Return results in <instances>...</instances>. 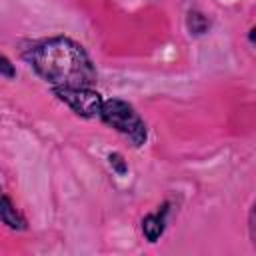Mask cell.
Instances as JSON below:
<instances>
[{
    "instance_id": "obj_1",
    "label": "cell",
    "mask_w": 256,
    "mask_h": 256,
    "mask_svg": "<svg viewBox=\"0 0 256 256\" xmlns=\"http://www.w3.org/2000/svg\"><path fill=\"white\" fill-rule=\"evenodd\" d=\"M24 58L52 88L92 86L96 82V70L90 56L72 38L54 36L38 40L28 48Z\"/></svg>"
},
{
    "instance_id": "obj_2",
    "label": "cell",
    "mask_w": 256,
    "mask_h": 256,
    "mask_svg": "<svg viewBox=\"0 0 256 256\" xmlns=\"http://www.w3.org/2000/svg\"><path fill=\"white\" fill-rule=\"evenodd\" d=\"M98 116L108 126H112L116 132L130 138V142L134 146H142L146 142V124L138 116V112L132 108V104H128L120 98L104 100Z\"/></svg>"
},
{
    "instance_id": "obj_8",
    "label": "cell",
    "mask_w": 256,
    "mask_h": 256,
    "mask_svg": "<svg viewBox=\"0 0 256 256\" xmlns=\"http://www.w3.org/2000/svg\"><path fill=\"white\" fill-rule=\"evenodd\" d=\"M0 76H6V78H14V76H16L14 64H12L4 54H0Z\"/></svg>"
},
{
    "instance_id": "obj_3",
    "label": "cell",
    "mask_w": 256,
    "mask_h": 256,
    "mask_svg": "<svg viewBox=\"0 0 256 256\" xmlns=\"http://www.w3.org/2000/svg\"><path fill=\"white\" fill-rule=\"evenodd\" d=\"M54 94L68 104L78 116L84 118H94L100 114V106H102V96L92 90L90 86H60V88H52Z\"/></svg>"
},
{
    "instance_id": "obj_7",
    "label": "cell",
    "mask_w": 256,
    "mask_h": 256,
    "mask_svg": "<svg viewBox=\"0 0 256 256\" xmlns=\"http://www.w3.org/2000/svg\"><path fill=\"white\" fill-rule=\"evenodd\" d=\"M108 162H110V166H112V170H114L116 174L124 176V174L128 172V164H126V160H124L122 154H118V152H110V154H108Z\"/></svg>"
},
{
    "instance_id": "obj_6",
    "label": "cell",
    "mask_w": 256,
    "mask_h": 256,
    "mask_svg": "<svg viewBox=\"0 0 256 256\" xmlns=\"http://www.w3.org/2000/svg\"><path fill=\"white\" fill-rule=\"evenodd\" d=\"M208 26H210V22L204 14H200V12H190L188 14V30L192 34H204L208 30Z\"/></svg>"
},
{
    "instance_id": "obj_4",
    "label": "cell",
    "mask_w": 256,
    "mask_h": 256,
    "mask_svg": "<svg viewBox=\"0 0 256 256\" xmlns=\"http://www.w3.org/2000/svg\"><path fill=\"white\" fill-rule=\"evenodd\" d=\"M166 214H168V204H164L158 212H152V214L144 216V220H142V234L146 236L148 242H156L164 234Z\"/></svg>"
},
{
    "instance_id": "obj_5",
    "label": "cell",
    "mask_w": 256,
    "mask_h": 256,
    "mask_svg": "<svg viewBox=\"0 0 256 256\" xmlns=\"http://www.w3.org/2000/svg\"><path fill=\"white\" fill-rule=\"evenodd\" d=\"M0 220L12 230H24L26 228V220L14 208V204L8 196H0Z\"/></svg>"
}]
</instances>
